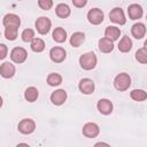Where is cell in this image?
<instances>
[{
	"instance_id": "1",
	"label": "cell",
	"mask_w": 147,
	"mask_h": 147,
	"mask_svg": "<svg viewBox=\"0 0 147 147\" xmlns=\"http://www.w3.org/2000/svg\"><path fill=\"white\" fill-rule=\"evenodd\" d=\"M98 62L96 55L93 52H87L79 57V64L84 70H92L95 68Z\"/></svg>"
},
{
	"instance_id": "2",
	"label": "cell",
	"mask_w": 147,
	"mask_h": 147,
	"mask_svg": "<svg viewBox=\"0 0 147 147\" xmlns=\"http://www.w3.org/2000/svg\"><path fill=\"white\" fill-rule=\"evenodd\" d=\"M130 85H131V77L126 72L118 74L114 79V86L117 91L124 92L130 87Z\"/></svg>"
},
{
	"instance_id": "3",
	"label": "cell",
	"mask_w": 147,
	"mask_h": 147,
	"mask_svg": "<svg viewBox=\"0 0 147 147\" xmlns=\"http://www.w3.org/2000/svg\"><path fill=\"white\" fill-rule=\"evenodd\" d=\"M52 28V22L48 17L40 16L36 21V29L40 34H47Z\"/></svg>"
},
{
	"instance_id": "4",
	"label": "cell",
	"mask_w": 147,
	"mask_h": 147,
	"mask_svg": "<svg viewBox=\"0 0 147 147\" xmlns=\"http://www.w3.org/2000/svg\"><path fill=\"white\" fill-rule=\"evenodd\" d=\"M103 17H105L103 11L101 9H99V8H92L87 13V20L93 25H98V24L102 23L103 22Z\"/></svg>"
},
{
	"instance_id": "5",
	"label": "cell",
	"mask_w": 147,
	"mask_h": 147,
	"mask_svg": "<svg viewBox=\"0 0 147 147\" xmlns=\"http://www.w3.org/2000/svg\"><path fill=\"white\" fill-rule=\"evenodd\" d=\"M28 57V52L23 47H14L10 52V59L15 63H23Z\"/></svg>"
},
{
	"instance_id": "6",
	"label": "cell",
	"mask_w": 147,
	"mask_h": 147,
	"mask_svg": "<svg viewBox=\"0 0 147 147\" xmlns=\"http://www.w3.org/2000/svg\"><path fill=\"white\" fill-rule=\"evenodd\" d=\"M49 57L53 62L55 63H61L65 60L67 57V53L64 51V48L60 47V46H55L53 48H51L49 51Z\"/></svg>"
},
{
	"instance_id": "7",
	"label": "cell",
	"mask_w": 147,
	"mask_h": 147,
	"mask_svg": "<svg viewBox=\"0 0 147 147\" xmlns=\"http://www.w3.org/2000/svg\"><path fill=\"white\" fill-rule=\"evenodd\" d=\"M17 129H18V131H20L21 133H23V134H30V133H32V132L34 131V129H36V123H34V121L31 119V118H24V119H22V121L18 123Z\"/></svg>"
},
{
	"instance_id": "8",
	"label": "cell",
	"mask_w": 147,
	"mask_h": 147,
	"mask_svg": "<svg viewBox=\"0 0 147 147\" xmlns=\"http://www.w3.org/2000/svg\"><path fill=\"white\" fill-rule=\"evenodd\" d=\"M109 18L111 22L116 23V24H119V25H123L126 23V18H125V15H124V11L122 8H114L111 9V11L109 13Z\"/></svg>"
},
{
	"instance_id": "9",
	"label": "cell",
	"mask_w": 147,
	"mask_h": 147,
	"mask_svg": "<svg viewBox=\"0 0 147 147\" xmlns=\"http://www.w3.org/2000/svg\"><path fill=\"white\" fill-rule=\"evenodd\" d=\"M100 133V127L96 123L88 122L83 126V134L87 138H95Z\"/></svg>"
},
{
	"instance_id": "10",
	"label": "cell",
	"mask_w": 147,
	"mask_h": 147,
	"mask_svg": "<svg viewBox=\"0 0 147 147\" xmlns=\"http://www.w3.org/2000/svg\"><path fill=\"white\" fill-rule=\"evenodd\" d=\"M78 88L83 94H92L94 92L95 85L94 82L90 78H83L80 79L79 84H78Z\"/></svg>"
},
{
	"instance_id": "11",
	"label": "cell",
	"mask_w": 147,
	"mask_h": 147,
	"mask_svg": "<svg viewBox=\"0 0 147 147\" xmlns=\"http://www.w3.org/2000/svg\"><path fill=\"white\" fill-rule=\"evenodd\" d=\"M67 96H68V95H67V92H65L64 90L60 88V90L54 91V92L51 94V101H52V103L55 105V106H61V105H63V103L65 102Z\"/></svg>"
},
{
	"instance_id": "12",
	"label": "cell",
	"mask_w": 147,
	"mask_h": 147,
	"mask_svg": "<svg viewBox=\"0 0 147 147\" xmlns=\"http://www.w3.org/2000/svg\"><path fill=\"white\" fill-rule=\"evenodd\" d=\"M96 108L99 110V113H101L102 115H109L113 113V102L108 99H100L96 103Z\"/></svg>"
},
{
	"instance_id": "13",
	"label": "cell",
	"mask_w": 147,
	"mask_h": 147,
	"mask_svg": "<svg viewBox=\"0 0 147 147\" xmlns=\"http://www.w3.org/2000/svg\"><path fill=\"white\" fill-rule=\"evenodd\" d=\"M2 23L5 25V28H8V26H14V28H17L21 25V18L18 15L16 14H7L5 15L3 20H2Z\"/></svg>"
},
{
	"instance_id": "14",
	"label": "cell",
	"mask_w": 147,
	"mask_h": 147,
	"mask_svg": "<svg viewBox=\"0 0 147 147\" xmlns=\"http://www.w3.org/2000/svg\"><path fill=\"white\" fill-rule=\"evenodd\" d=\"M15 72H16V68L10 62H5L0 65V75L6 79L11 78L15 75Z\"/></svg>"
},
{
	"instance_id": "15",
	"label": "cell",
	"mask_w": 147,
	"mask_h": 147,
	"mask_svg": "<svg viewBox=\"0 0 147 147\" xmlns=\"http://www.w3.org/2000/svg\"><path fill=\"white\" fill-rule=\"evenodd\" d=\"M131 33H132V36L136 39L144 38L145 34H146V26H145V24L144 23H140V22L133 24L132 28H131Z\"/></svg>"
},
{
	"instance_id": "16",
	"label": "cell",
	"mask_w": 147,
	"mask_h": 147,
	"mask_svg": "<svg viewBox=\"0 0 147 147\" xmlns=\"http://www.w3.org/2000/svg\"><path fill=\"white\" fill-rule=\"evenodd\" d=\"M127 14H129L130 20H138V18H141V16H142V8H141V6H139L138 3H132V5H130L129 8H127Z\"/></svg>"
},
{
	"instance_id": "17",
	"label": "cell",
	"mask_w": 147,
	"mask_h": 147,
	"mask_svg": "<svg viewBox=\"0 0 147 147\" xmlns=\"http://www.w3.org/2000/svg\"><path fill=\"white\" fill-rule=\"evenodd\" d=\"M119 36H121V30L117 26H107L105 30V38H107L111 41L117 40L119 38Z\"/></svg>"
},
{
	"instance_id": "18",
	"label": "cell",
	"mask_w": 147,
	"mask_h": 147,
	"mask_svg": "<svg viewBox=\"0 0 147 147\" xmlns=\"http://www.w3.org/2000/svg\"><path fill=\"white\" fill-rule=\"evenodd\" d=\"M98 45H99V51L102 53H110L114 49V41H111L105 37L99 40Z\"/></svg>"
},
{
	"instance_id": "19",
	"label": "cell",
	"mask_w": 147,
	"mask_h": 147,
	"mask_svg": "<svg viewBox=\"0 0 147 147\" xmlns=\"http://www.w3.org/2000/svg\"><path fill=\"white\" fill-rule=\"evenodd\" d=\"M85 40V34L80 31H77V32H74L70 37V45L72 47H79Z\"/></svg>"
},
{
	"instance_id": "20",
	"label": "cell",
	"mask_w": 147,
	"mask_h": 147,
	"mask_svg": "<svg viewBox=\"0 0 147 147\" xmlns=\"http://www.w3.org/2000/svg\"><path fill=\"white\" fill-rule=\"evenodd\" d=\"M131 48H132V40L130 39V37L124 36L119 40V42H118V49H119V52L127 53V52L131 51Z\"/></svg>"
},
{
	"instance_id": "21",
	"label": "cell",
	"mask_w": 147,
	"mask_h": 147,
	"mask_svg": "<svg viewBox=\"0 0 147 147\" xmlns=\"http://www.w3.org/2000/svg\"><path fill=\"white\" fill-rule=\"evenodd\" d=\"M54 41L56 42H64L67 40V31L63 29V28H55L54 31H53V34H52Z\"/></svg>"
},
{
	"instance_id": "22",
	"label": "cell",
	"mask_w": 147,
	"mask_h": 147,
	"mask_svg": "<svg viewBox=\"0 0 147 147\" xmlns=\"http://www.w3.org/2000/svg\"><path fill=\"white\" fill-rule=\"evenodd\" d=\"M38 96H39V92H38L37 87H34V86L28 87L24 92V98L29 102H34L38 99Z\"/></svg>"
},
{
	"instance_id": "23",
	"label": "cell",
	"mask_w": 147,
	"mask_h": 147,
	"mask_svg": "<svg viewBox=\"0 0 147 147\" xmlns=\"http://www.w3.org/2000/svg\"><path fill=\"white\" fill-rule=\"evenodd\" d=\"M55 13L60 18H67L70 15L71 10L67 3H59L55 8Z\"/></svg>"
},
{
	"instance_id": "24",
	"label": "cell",
	"mask_w": 147,
	"mask_h": 147,
	"mask_svg": "<svg viewBox=\"0 0 147 147\" xmlns=\"http://www.w3.org/2000/svg\"><path fill=\"white\" fill-rule=\"evenodd\" d=\"M62 83V76L56 72H52L47 76V84L49 86H59Z\"/></svg>"
},
{
	"instance_id": "25",
	"label": "cell",
	"mask_w": 147,
	"mask_h": 147,
	"mask_svg": "<svg viewBox=\"0 0 147 147\" xmlns=\"http://www.w3.org/2000/svg\"><path fill=\"white\" fill-rule=\"evenodd\" d=\"M31 49L36 53H40L45 49V41L41 38H34L31 41Z\"/></svg>"
},
{
	"instance_id": "26",
	"label": "cell",
	"mask_w": 147,
	"mask_h": 147,
	"mask_svg": "<svg viewBox=\"0 0 147 147\" xmlns=\"http://www.w3.org/2000/svg\"><path fill=\"white\" fill-rule=\"evenodd\" d=\"M130 96H131V99H133L134 101L141 102V101H145V100L147 99V93H146V91H144V90H133V91L130 93Z\"/></svg>"
},
{
	"instance_id": "27",
	"label": "cell",
	"mask_w": 147,
	"mask_h": 147,
	"mask_svg": "<svg viewBox=\"0 0 147 147\" xmlns=\"http://www.w3.org/2000/svg\"><path fill=\"white\" fill-rule=\"evenodd\" d=\"M136 60L140 63H146L147 62V49H146V42H145V46L139 48L137 52H136Z\"/></svg>"
},
{
	"instance_id": "28",
	"label": "cell",
	"mask_w": 147,
	"mask_h": 147,
	"mask_svg": "<svg viewBox=\"0 0 147 147\" xmlns=\"http://www.w3.org/2000/svg\"><path fill=\"white\" fill-rule=\"evenodd\" d=\"M21 37L24 42H31L34 39V31L32 29H25V30H23Z\"/></svg>"
},
{
	"instance_id": "29",
	"label": "cell",
	"mask_w": 147,
	"mask_h": 147,
	"mask_svg": "<svg viewBox=\"0 0 147 147\" xmlns=\"http://www.w3.org/2000/svg\"><path fill=\"white\" fill-rule=\"evenodd\" d=\"M17 28H14V26H8L5 29V36L8 40H15L16 37H17Z\"/></svg>"
},
{
	"instance_id": "30",
	"label": "cell",
	"mask_w": 147,
	"mask_h": 147,
	"mask_svg": "<svg viewBox=\"0 0 147 147\" xmlns=\"http://www.w3.org/2000/svg\"><path fill=\"white\" fill-rule=\"evenodd\" d=\"M38 6L44 10H49L53 6V1L52 0H39Z\"/></svg>"
},
{
	"instance_id": "31",
	"label": "cell",
	"mask_w": 147,
	"mask_h": 147,
	"mask_svg": "<svg viewBox=\"0 0 147 147\" xmlns=\"http://www.w3.org/2000/svg\"><path fill=\"white\" fill-rule=\"evenodd\" d=\"M8 54V48L5 44H0V60H3Z\"/></svg>"
},
{
	"instance_id": "32",
	"label": "cell",
	"mask_w": 147,
	"mask_h": 147,
	"mask_svg": "<svg viewBox=\"0 0 147 147\" xmlns=\"http://www.w3.org/2000/svg\"><path fill=\"white\" fill-rule=\"evenodd\" d=\"M72 3H74L75 7L82 8V7H84V6L87 3V1H86V0H72Z\"/></svg>"
},
{
	"instance_id": "33",
	"label": "cell",
	"mask_w": 147,
	"mask_h": 147,
	"mask_svg": "<svg viewBox=\"0 0 147 147\" xmlns=\"http://www.w3.org/2000/svg\"><path fill=\"white\" fill-rule=\"evenodd\" d=\"M93 147H110V145H108L107 142H103V141H99V142L94 144Z\"/></svg>"
},
{
	"instance_id": "34",
	"label": "cell",
	"mask_w": 147,
	"mask_h": 147,
	"mask_svg": "<svg viewBox=\"0 0 147 147\" xmlns=\"http://www.w3.org/2000/svg\"><path fill=\"white\" fill-rule=\"evenodd\" d=\"M16 147H30L28 144H25V142H21V144H18Z\"/></svg>"
},
{
	"instance_id": "35",
	"label": "cell",
	"mask_w": 147,
	"mask_h": 147,
	"mask_svg": "<svg viewBox=\"0 0 147 147\" xmlns=\"http://www.w3.org/2000/svg\"><path fill=\"white\" fill-rule=\"evenodd\" d=\"M2 103H3V101H2V98L0 96V108L2 107Z\"/></svg>"
},
{
	"instance_id": "36",
	"label": "cell",
	"mask_w": 147,
	"mask_h": 147,
	"mask_svg": "<svg viewBox=\"0 0 147 147\" xmlns=\"http://www.w3.org/2000/svg\"><path fill=\"white\" fill-rule=\"evenodd\" d=\"M0 36H1V32H0Z\"/></svg>"
}]
</instances>
